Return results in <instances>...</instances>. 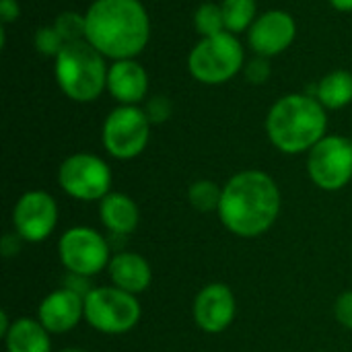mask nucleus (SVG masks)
Segmentation results:
<instances>
[{"label":"nucleus","mask_w":352,"mask_h":352,"mask_svg":"<svg viewBox=\"0 0 352 352\" xmlns=\"http://www.w3.org/2000/svg\"><path fill=\"white\" fill-rule=\"evenodd\" d=\"M194 25H196V31L200 35H204V37H210V35H217V33L227 31L225 29V16H223L221 4H214V2L202 4L196 10V14H194Z\"/></svg>","instance_id":"obj_22"},{"label":"nucleus","mask_w":352,"mask_h":352,"mask_svg":"<svg viewBox=\"0 0 352 352\" xmlns=\"http://www.w3.org/2000/svg\"><path fill=\"white\" fill-rule=\"evenodd\" d=\"M334 311H336V320H338L344 328L352 330V291L342 293V295L338 297Z\"/></svg>","instance_id":"obj_26"},{"label":"nucleus","mask_w":352,"mask_h":352,"mask_svg":"<svg viewBox=\"0 0 352 352\" xmlns=\"http://www.w3.org/2000/svg\"><path fill=\"white\" fill-rule=\"evenodd\" d=\"M54 27L66 43L82 41L87 37V19H85V14H78L74 10L60 12Z\"/></svg>","instance_id":"obj_23"},{"label":"nucleus","mask_w":352,"mask_h":352,"mask_svg":"<svg viewBox=\"0 0 352 352\" xmlns=\"http://www.w3.org/2000/svg\"><path fill=\"white\" fill-rule=\"evenodd\" d=\"M217 212L233 235L260 237L280 214V190L264 171H241L225 184Z\"/></svg>","instance_id":"obj_1"},{"label":"nucleus","mask_w":352,"mask_h":352,"mask_svg":"<svg viewBox=\"0 0 352 352\" xmlns=\"http://www.w3.org/2000/svg\"><path fill=\"white\" fill-rule=\"evenodd\" d=\"M58 184L76 200H103L111 192V171L103 159L91 153H76L60 165Z\"/></svg>","instance_id":"obj_9"},{"label":"nucleus","mask_w":352,"mask_h":352,"mask_svg":"<svg viewBox=\"0 0 352 352\" xmlns=\"http://www.w3.org/2000/svg\"><path fill=\"white\" fill-rule=\"evenodd\" d=\"M107 72L103 54L87 39L66 43L56 56V80L72 101H95L107 87Z\"/></svg>","instance_id":"obj_4"},{"label":"nucleus","mask_w":352,"mask_h":352,"mask_svg":"<svg viewBox=\"0 0 352 352\" xmlns=\"http://www.w3.org/2000/svg\"><path fill=\"white\" fill-rule=\"evenodd\" d=\"M330 2H332V6L338 8V10H344V12L352 10V0H330Z\"/></svg>","instance_id":"obj_30"},{"label":"nucleus","mask_w":352,"mask_h":352,"mask_svg":"<svg viewBox=\"0 0 352 352\" xmlns=\"http://www.w3.org/2000/svg\"><path fill=\"white\" fill-rule=\"evenodd\" d=\"M85 318V297L62 287L50 293L37 309V320L50 334H64Z\"/></svg>","instance_id":"obj_14"},{"label":"nucleus","mask_w":352,"mask_h":352,"mask_svg":"<svg viewBox=\"0 0 352 352\" xmlns=\"http://www.w3.org/2000/svg\"><path fill=\"white\" fill-rule=\"evenodd\" d=\"M351 142H352V138H351Z\"/></svg>","instance_id":"obj_32"},{"label":"nucleus","mask_w":352,"mask_h":352,"mask_svg":"<svg viewBox=\"0 0 352 352\" xmlns=\"http://www.w3.org/2000/svg\"><path fill=\"white\" fill-rule=\"evenodd\" d=\"M243 66V47L229 31L204 37L194 45L188 58L192 76L204 85H221Z\"/></svg>","instance_id":"obj_5"},{"label":"nucleus","mask_w":352,"mask_h":352,"mask_svg":"<svg viewBox=\"0 0 352 352\" xmlns=\"http://www.w3.org/2000/svg\"><path fill=\"white\" fill-rule=\"evenodd\" d=\"M107 270H109V278L113 287L132 295L144 293L153 280L151 264L140 254H134V252H122L113 256Z\"/></svg>","instance_id":"obj_16"},{"label":"nucleus","mask_w":352,"mask_h":352,"mask_svg":"<svg viewBox=\"0 0 352 352\" xmlns=\"http://www.w3.org/2000/svg\"><path fill=\"white\" fill-rule=\"evenodd\" d=\"M66 45V41L62 39V35L56 31V27H39L35 33V47L43 54V56H58L60 50Z\"/></svg>","instance_id":"obj_24"},{"label":"nucleus","mask_w":352,"mask_h":352,"mask_svg":"<svg viewBox=\"0 0 352 352\" xmlns=\"http://www.w3.org/2000/svg\"><path fill=\"white\" fill-rule=\"evenodd\" d=\"M60 352H87V351H80V349H64V351Z\"/></svg>","instance_id":"obj_31"},{"label":"nucleus","mask_w":352,"mask_h":352,"mask_svg":"<svg viewBox=\"0 0 352 352\" xmlns=\"http://www.w3.org/2000/svg\"><path fill=\"white\" fill-rule=\"evenodd\" d=\"M311 182L326 192L342 190L352 179V142L344 136H324L307 159Z\"/></svg>","instance_id":"obj_10"},{"label":"nucleus","mask_w":352,"mask_h":352,"mask_svg":"<svg viewBox=\"0 0 352 352\" xmlns=\"http://www.w3.org/2000/svg\"><path fill=\"white\" fill-rule=\"evenodd\" d=\"M297 33L295 19L285 10H268L264 12L250 29V45L262 56H276L285 52Z\"/></svg>","instance_id":"obj_13"},{"label":"nucleus","mask_w":352,"mask_h":352,"mask_svg":"<svg viewBox=\"0 0 352 352\" xmlns=\"http://www.w3.org/2000/svg\"><path fill=\"white\" fill-rule=\"evenodd\" d=\"M316 95L326 109H340L349 105L352 101V74L346 70L326 74L316 89Z\"/></svg>","instance_id":"obj_19"},{"label":"nucleus","mask_w":352,"mask_h":352,"mask_svg":"<svg viewBox=\"0 0 352 352\" xmlns=\"http://www.w3.org/2000/svg\"><path fill=\"white\" fill-rule=\"evenodd\" d=\"M21 8L16 4V0H0V19L2 23H10L19 16Z\"/></svg>","instance_id":"obj_28"},{"label":"nucleus","mask_w":352,"mask_h":352,"mask_svg":"<svg viewBox=\"0 0 352 352\" xmlns=\"http://www.w3.org/2000/svg\"><path fill=\"white\" fill-rule=\"evenodd\" d=\"M10 326H12V324H8V316H6V311H2V314H0V334H2V338H6V334H8Z\"/></svg>","instance_id":"obj_29"},{"label":"nucleus","mask_w":352,"mask_h":352,"mask_svg":"<svg viewBox=\"0 0 352 352\" xmlns=\"http://www.w3.org/2000/svg\"><path fill=\"white\" fill-rule=\"evenodd\" d=\"M99 217L113 237H124L138 227L140 212L136 202L120 192H109L99 204Z\"/></svg>","instance_id":"obj_17"},{"label":"nucleus","mask_w":352,"mask_h":352,"mask_svg":"<svg viewBox=\"0 0 352 352\" xmlns=\"http://www.w3.org/2000/svg\"><path fill=\"white\" fill-rule=\"evenodd\" d=\"M107 239L91 227H72L58 241V256L70 274L95 276L111 262Z\"/></svg>","instance_id":"obj_7"},{"label":"nucleus","mask_w":352,"mask_h":352,"mask_svg":"<svg viewBox=\"0 0 352 352\" xmlns=\"http://www.w3.org/2000/svg\"><path fill=\"white\" fill-rule=\"evenodd\" d=\"M142 316L136 295L118 287H97L85 297V320L103 334H126Z\"/></svg>","instance_id":"obj_6"},{"label":"nucleus","mask_w":352,"mask_h":352,"mask_svg":"<svg viewBox=\"0 0 352 352\" xmlns=\"http://www.w3.org/2000/svg\"><path fill=\"white\" fill-rule=\"evenodd\" d=\"M171 109H173L171 101H169L167 97H163V95H157V97H153V99L146 103L144 113H146V118H148L153 124H161V122L169 120Z\"/></svg>","instance_id":"obj_25"},{"label":"nucleus","mask_w":352,"mask_h":352,"mask_svg":"<svg viewBox=\"0 0 352 352\" xmlns=\"http://www.w3.org/2000/svg\"><path fill=\"white\" fill-rule=\"evenodd\" d=\"M221 196H223V188H219L210 179H198L188 190V200H190L192 208H196L198 212L219 210Z\"/></svg>","instance_id":"obj_21"},{"label":"nucleus","mask_w":352,"mask_h":352,"mask_svg":"<svg viewBox=\"0 0 352 352\" xmlns=\"http://www.w3.org/2000/svg\"><path fill=\"white\" fill-rule=\"evenodd\" d=\"M151 138V120L136 105L116 107L103 124V146L116 159L138 157Z\"/></svg>","instance_id":"obj_8"},{"label":"nucleus","mask_w":352,"mask_h":352,"mask_svg":"<svg viewBox=\"0 0 352 352\" xmlns=\"http://www.w3.org/2000/svg\"><path fill=\"white\" fill-rule=\"evenodd\" d=\"M107 89L122 105H136L146 97L148 74L134 60H116L107 72Z\"/></svg>","instance_id":"obj_15"},{"label":"nucleus","mask_w":352,"mask_h":352,"mask_svg":"<svg viewBox=\"0 0 352 352\" xmlns=\"http://www.w3.org/2000/svg\"><path fill=\"white\" fill-rule=\"evenodd\" d=\"M6 352H52L50 332L39 320L19 318L12 322L6 338Z\"/></svg>","instance_id":"obj_18"},{"label":"nucleus","mask_w":352,"mask_h":352,"mask_svg":"<svg viewBox=\"0 0 352 352\" xmlns=\"http://www.w3.org/2000/svg\"><path fill=\"white\" fill-rule=\"evenodd\" d=\"M235 295L223 283L206 285L194 299V322L206 334L225 332L235 318Z\"/></svg>","instance_id":"obj_12"},{"label":"nucleus","mask_w":352,"mask_h":352,"mask_svg":"<svg viewBox=\"0 0 352 352\" xmlns=\"http://www.w3.org/2000/svg\"><path fill=\"white\" fill-rule=\"evenodd\" d=\"M221 8L225 16V29L229 33H241L254 21L256 0H223Z\"/></svg>","instance_id":"obj_20"},{"label":"nucleus","mask_w":352,"mask_h":352,"mask_svg":"<svg viewBox=\"0 0 352 352\" xmlns=\"http://www.w3.org/2000/svg\"><path fill=\"white\" fill-rule=\"evenodd\" d=\"M14 233L29 243L45 241L58 225L56 200L43 190H31L19 198L12 210Z\"/></svg>","instance_id":"obj_11"},{"label":"nucleus","mask_w":352,"mask_h":352,"mask_svg":"<svg viewBox=\"0 0 352 352\" xmlns=\"http://www.w3.org/2000/svg\"><path fill=\"white\" fill-rule=\"evenodd\" d=\"M85 19V39L107 58L132 60L148 43L151 23L138 0H95Z\"/></svg>","instance_id":"obj_2"},{"label":"nucleus","mask_w":352,"mask_h":352,"mask_svg":"<svg viewBox=\"0 0 352 352\" xmlns=\"http://www.w3.org/2000/svg\"><path fill=\"white\" fill-rule=\"evenodd\" d=\"M248 78L254 85H262L270 78V64L264 58H256L248 64Z\"/></svg>","instance_id":"obj_27"},{"label":"nucleus","mask_w":352,"mask_h":352,"mask_svg":"<svg viewBox=\"0 0 352 352\" xmlns=\"http://www.w3.org/2000/svg\"><path fill=\"white\" fill-rule=\"evenodd\" d=\"M326 107L311 95H287L266 118L270 142L287 155L311 151L326 136Z\"/></svg>","instance_id":"obj_3"}]
</instances>
